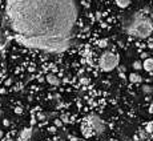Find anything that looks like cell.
Returning <instances> with one entry per match:
<instances>
[{"mask_svg":"<svg viewBox=\"0 0 153 141\" xmlns=\"http://www.w3.org/2000/svg\"><path fill=\"white\" fill-rule=\"evenodd\" d=\"M5 15L19 43L60 52L72 44L79 12L76 0H7Z\"/></svg>","mask_w":153,"mask_h":141,"instance_id":"6da1fadb","label":"cell"},{"mask_svg":"<svg viewBox=\"0 0 153 141\" xmlns=\"http://www.w3.org/2000/svg\"><path fill=\"white\" fill-rule=\"evenodd\" d=\"M125 32L132 36L145 39L153 32V23L143 12H136L125 25Z\"/></svg>","mask_w":153,"mask_h":141,"instance_id":"7a4b0ae2","label":"cell"},{"mask_svg":"<svg viewBox=\"0 0 153 141\" xmlns=\"http://www.w3.org/2000/svg\"><path fill=\"white\" fill-rule=\"evenodd\" d=\"M81 132H83L85 137H92L93 134L100 136V134H102L105 132V122L97 114L87 116V119L84 120V127L81 129Z\"/></svg>","mask_w":153,"mask_h":141,"instance_id":"3957f363","label":"cell"},{"mask_svg":"<svg viewBox=\"0 0 153 141\" xmlns=\"http://www.w3.org/2000/svg\"><path fill=\"white\" fill-rule=\"evenodd\" d=\"M119 63H120L119 55L113 53L111 51H105L101 55V57H100L99 65L101 68V70H104V72H111V70H113L114 68L119 67Z\"/></svg>","mask_w":153,"mask_h":141,"instance_id":"277c9868","label":"cell"},{"mask_svg":"<svg viewBox=\"0 0 153 141\" xmlns=\"http://www.w3.org/2000/svg\"><path fill=\"white\" fill-rule=\"evenodd\" d=\"M45 80H47V83H48V84L55 85V87H56V85H60V79H59L57 76L52 75V73H49V75H47Z\"/></svg>","mask_w":153,"mask_h":141,"instance_id":"5b68a950","label":"cell"},{"mask_svg":"<svg viewBox=\"0 0 153 141\" xmlns=\"http://www.w3.org/2000/svg\"><path fill=\"white\" fill-rule=\"evenodd\" d=\"M143 68L146 70V72H152L153 70V59H145L143 64Z\"/></svg>","mask_w":153,"mask_h":141,"instance_id":"8992f818","label":"cell"},{"mask_svg":"<svg viewBox=\"0 0 153 141\" xmlns=\"http://www.w3.org/2000/svg\"><path fill=\"white\" fill-rule=\"evenodd\" d=\"M141 80H143V79H141V76L139 75V73H131V75H129V81H131L132 84H139V83H141Z\"/></svg>","mask_w":153,"mask_h":141,"instance_id":"52a82bcc","label":"cell"},{"mask_svg":"<svg viewBox=\"0 0 153 141\" xmlns=\"http://www.w3.org/2000/svg\"><path fill=\"white\" fill-rule=\"evenodd\" d=\"M8 43V37L5 36V33H1L0 35V49H3Z\"/></svg>","mask_w":153,"mask_h":141,"instance_id":"ba28073f","label":"cell"},{"mask_svg":"<svg viewBox=\"0 0 153 141\" xmlns=\"http://www.w3.org/2000/svg\"><path fill=\"white\" fill-rule=\"evenodd\" d=\"M116 4L119 5L120 8H126L131 4V0H116Z\"/></svg>","mask_w":153,"mask_h":141,"instance_id":"9c48e42d","label":"cell"},{"mask_svg":"<svg viewBox=\"0 0 153 141\" xmlns=\"http://www.w3.org/2000/svg\"><path fill=\"white\" fill-rule=\"evenodd\" d=\"M29 136H31V129H24V131L22 132V139L27 140V139H29Z\"/></svg>","mask_w":153,"mask_h":141,"instance_id":"30bf717a","label":"cell"},{"mask_svg":"<svg viewBox=\"0 0 153 141\" xmlns=\"http://www.w3.org/2000/svg\"><path fill=\"white\" fill-rule=\"evenodd\" d=\"M141 89H143V92L144 93H152V87L151 85H148V84H145V85H143V88H141Z\"/></svg>","mask_w":153,"mask_h":141,"instance_id":"8fae6325","label":"cell"},{"mask_svg":"<svg viewBox=\"0 0 153 141\" xmlns=\"http://www.w3.org/2000/svg\"><path fill=\"white\" fill-rule=\"evenodd\" d=\"M132 67H133V69H141L143 68V64H141V61H134L133 64H132Z\"/></svg>","mask_w":153,"mask_h":141,"instance_id":"7c38bea8","label":"cell"},{"mask_svg":"<svg viewBox=\"0 0 153 141\" xmlns=\"http://www.w3.org/2000/svg\"><path fill=\"white\" fill-rule=\"evenodd\" d=\"M37 120H39V121H44V120L47 119V116H45V113H43V112H40V113H37Z\"/></svg>","mask_w":153,"mask_h":141,"instance_id":"4fadbf2b","label":"cell"},{"mask_svg":"<svg viewBox=\"0 0 153 141\" xmlns=\"http://www.w3.org/2000/svg\"><path fill=\"white\" fill-rule=\"evenodd\" d=\"M107 45H108V42H107V40H101V42L99 43V47H101V48H105Z\"/></svg>","mask_w":153,"mask_h":141,"instance_id":"5bb4252c","label":"cell"},{"mask_svg":"<svg viewBox=\"0 0 153 141\" xmlns=\"http://www.w3.org/2000/svg\"><path fill=\"white\" fill-rule=\"evenodd\" d=\"M80 83L83 84V85H87L88 83H89V79H87V77H83V79H81V80H80Z\"/></svg>","mask_w":153,"mask_h":141,"instance_id":"9a60e30c","label":"cell"},{"mask_svg":"<svg viewBox=\"0 0 153 141\" xmlns=\"http://www.w3.org/2000/svg\"><path fill=\"white\" fill-rule=\"evenodd\" d=\"M69 120H68V117H67V114H63L61 116V122H68Z\"/></svg>","mask_w":153,"mask_h":141,"instance_id":"2e32d148","label":"cell"},{"mask_svg":"<svg viewBox=\"0 0 153 141\" xmlns=\"http://www.w3.org/2000/svg\"><path fill=\"white\" fill-rule=\"evenodd\" d=\"M55 125H56V128H57V127H61V125H63V122H61L59 119H56V120H55Z\"/></svg>","mask_w":153,"mask_h":141,"instance_id":"e0dca14e","label":"cell"},{"mask_svg":"<svg viewBox=\"0 0 153 141\" xmlns=\"http://www.w3.org/2000/svg\"><path fill=\"white\" fill-rule=\"evenodd\" d=\"M48 131H49V132H52V133H55V132H56V127H49V128H48Z\"/></svg>","mask_w":153,"mask_h":141,"instance_id":"ac0fdd59","label":"cell"},{"mask_svg":"<svg viewBox=\"0 0 153 141\" xmlns=\"http://www.w3.org/2000/svg\"><path fill=\"white\" fill-rule=\"evenodd\" d=\"M69 141H79V140H77V139H76V137L71 136V137H69Z\"/></svg>","mask_w":153,"mask_h":141,"instance_id":"d6986e66","label":"cell"},{"mask_svg":"<svg viewBox=\"0 0 153 141\" xmlns=\"http://www.w3.org/2000/svg\"><path fill=\"white\" fill-rule=\"evenodd\" d=\"M15 112H16V113H22V108H16V109H15Z\"/></svg>","mask_w":153,"mask_h":141,"instance_id":"ffe728a7","label":"cell"},{"mask_svg":"<svg viewBox=\"0 0 153 141\" xmlns=\"http://www.w3.org/2000/svg\"><path fill=\"white\" fill-rule=\"evenodd\" d=\"M3 124L7 125V127H8V125H10V121H8V120H4V121H3Z\"/></svg>","mask_w":153,"mask_h":141,"instance_id":"44dd1931","label":"cell"},{"mask_svg":"<svg viewBox=\"0 0 153 141\" xmlns=\"http://www.w3.org/2000/svg\"><path fill=\"white\" fill-rule=\"evenodd\" d=\"M3 134H4V133H3V131H1V129H0V139H1V137H3Z\"/></svg>","mask_w":153,"mask_h":141,"instance_id":"7402d4cb","label":"cell"},{"mask_svg":"<svg viewBox=\"0 0 153 141\" xmlns=\"http://www.w3.org/2000/svg\"><path fill=\"white\" fill-rule=\"evenodd\" d=\"M7 141H13V140H12V139H8V140H7Z\"/></svg>","mask_w":153,"mask_h":141,"instance_id":"603a6c76","label":"cell"},{"mask_svg":"<svg viewBox=\"0 0 153 141\" xmlns=\"http://www.w3.org/2000/svg\"><path fill=\"white\" fill-rule=\"evenodd\" d=\"M0 116H1V111H0Z\"/></svg>","mask_w":153,"mask_h":141,"instance_id":"cb8c5ba5","label":"cell"},{"mask_svg":"<svg viewBox=\"0 0 153 141\" xmlns=\"http://www.w3.org/2000/svg\"><path fill=\"white\" fill-rule=\"evenodd\" d=\"M0 4H1V0H0Z\"/></svg>","mask_w":153,"mask_h":141,"instance_id":"d4e9b609","label":"cell"},{"mask_svg":"<svg viewBox=\"0 0 153 141\" xmlns=\"http://www.w3.org/2000/svg\"><path fill=\"white\" fill-rule=\"evenodd\" d=\"M60 141H64V140H60Z\"/></svg>","mask_w":153,"mask_h":141,"instance_id":"484cf974","label":"cell"}]
</instances>
